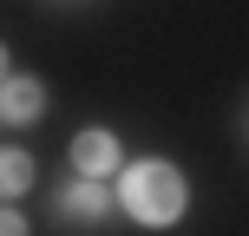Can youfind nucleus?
Returning a JSON list of instances; mask_svg holds the SVG:
<instances>
[{"label": "nucleus", "instance_id": "obj_6", "mask_svg": "<svg viewBox=\"0 0 249 236\" xmlns=\"http://www.w3.org/2000/svg\"><path fill=\"white\" fill-rule=\"evenodd\" d=\"M26 223H20V210H0V236H20Z\"/></svg>", "mask_w": 249, "mask_h": 236}, {"label": "nucleus", "instance_id": "obj_5", "mask_svg": "<svg viewBox=\"0 0 249 236\" xmlns=\"http://www.w3.org/2000/svg\"><path fill=\"white\" fill-rule=\"evenodd\" d=\"M20 190H33V158L13 145V151H0V197H20Z\"/></svg>", "mask_w": 249, "mask_h": 236}, {"label": "nucleus", "instance_id": "obj_4", "mask_svg": "<svg viewBox=\"0 0 249 236\" xmlns=\"http://www.w3.org/2000/svg\"><path fill=\"white\" fill-rule=\"evenodd\" d=\"M39 112H46V86L26 73H7L0 79V125H39Z\"/></svg>", "mask_w": 249, "mask_h": 236}, {"label": "nucleus", "instance_id": "obj_1", "mask_svg": "<svg viewBox=\"0 0 249 236\" xmlns=\"http://www.w3.org/2000/svg\"><path fill=\"white\" fill-rule=\"evenodd\" d=\"M118 203H124L144 230H171L177 217L190 210V184H184L177 164L138 158V164H124V177H118Z\"/></svg>", "mask_w": 249, "mask_h": 236}, {"label": "nucleus", "instance_id": "obj_7", "mask_svg": "<svg viewBox=\"0 0 249 236\" xmlns=\"http://www.w3.org/2000/svg\"><path fill=\"white\" fill-rule=\"evenodd\" d=\"M7 73H13V66H7V46H0V79H7Z\"/></svg>", "mask_w": 249, "mask_h": 236}, {"label": "nucleus", "instance_id": "obj_2", "mask_svg": "<svg viewBox=\"0 0 249 236\" xmlns=\"http://www.w3.org/2000/svg\"><path fill=\"white\" fill-rule=\"evenodd\" d=\"M66 164H72L79 177H112V171H124V151H118V138L112 131H79L72 145H66Z\"/></svg>", "mask_w": 249, "mask_h": 236}, {"label": "nucleus", "instance_id": "obj_3", "mask_svg": "<svg viewBox=\"0 0 249 236\" xmlns=\"http://www.w3.org/2000/svg\"><path fill=\"white\" fill-rule=\"evenodd\" d=\"M59 210L72 217L79 230H99L105 217H112V190H105V177H72V184L59 190Z\"/></svg>", "mask_w": 249, "mask_h": 236}]
</instances>
